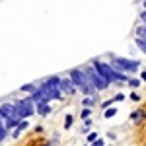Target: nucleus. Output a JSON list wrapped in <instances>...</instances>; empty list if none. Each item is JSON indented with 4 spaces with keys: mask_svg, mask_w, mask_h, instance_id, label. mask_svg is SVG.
I'll list each match as a JSON object with an SVG mask.
<instances>
[{
    "mask_svg": "<svg viewBox=\"0 0 146 146\" xmlns=\"http://www.w3.org/2000/svg\"><path fill=\"white\" fill-rule=\"evenodd\" d=\"M14 115H16V107H14L12 103H4V105L0 107V117H6V119L10 121Z\"/></svg>",
    "mask_w": 146,
    "mask_h": 146,
    "instance_id": "7",
    "label": "nucleus"
},
{
    "mask_svg": "<svg viewBox=\"0 0 146 146\" xmlns=\"http://www.w3.org/2000/svg\"><path fill=\"white\" fill-rule=\"evenodd\" d=\"M142 20H146V12H142Z\"/></svg>",
    "mask_w": 146,
    "mask_h": 146,
    "instance_id": "20",
    "label": "nucleus"
},
{
    "mask_svg": "<svg viewBox=\"0 0 146 146\" xmlns=\"http://www.w3.org/2000/svg\"><path fill=\"white\" fill-rule=\"evenodd\" d=\"M4 136H6V129H4V127H0V140H2Z\"/></svg>",
    "mask_w": 146,
    "mask_h": 146,
    "instance_id": "16",
    "label": "nucleus"
},
{
    "mask_svg": "<svg viewBox=\"0 0 146 146\" xmlns=\"http://www.w3.org/2000/svg\"><path fill=\"white\" fill-rule=\"evenodd\" d=\"M94 64H96V68H98V72L101 74V78L105 80L107 84L115 80V70H113L111 66H107V64H103V62H98V60H96Z\"/></svg>",
    "mask_w": 146,
    "mask_h": 146,
    "instance_id": "6",
    "label": "nucleus"
},
{
    "mask_svg": "<svg viewBox=\"0 0 146 146\" xmlns=\"http://www.w3.org/2000/svg\"><path fill=\"white\" fill-rule=\"evenodd\" d=\"M115 109H107V111H105V117H113V115H115Z\"/></svg>",
    "mask_w": 146,
    "mask_h": 146,
    "instance_id": "13",
    "label": "nucleus"
},
{
    "mask_svg": "<svg viewBox=\"0 0 146 146\" xmlns=\"http://www.w3.org/2000/svg\"><path fill=\"white\" fill-rule=\"evenodd\" d=\"M70 80H72V82H74L84 94H92V92H94V86H88V78H86L84 72H80V70H72V72H70Z\"/></svg>",
    "mask_w": 146,
    "mask_h": 146,
    "instance_id": "2",
    "label": "nucleus"
},
{
    "mask_svg": "<svg viewBox=\"0 0 146 146\" xmlns=\"http://www.w3.org/2000/svg\"><path fill=\"white\" fill-rule=\"evenodd\" d=\"M14 107H16V115H18L20 119H25V117L33 115V105H31V101H29V100L16 101V103H14Z\"/></svg>",
    "mask_w": 146,
    "mask_h": 146,
    "instance_id": "3",
    "label": "nucleus"
},
{
    "mask_svg": "<svg viewBox=\"0 0 146 146\" xmlns=\"http://www.w3.org/2000/svg\"><path fill=\"white\" fill-rule=\"evenodd\" d=\"M136 45H138V47H140V49L146 53V39H142V37H140V39H136Z\"/></svg>",
    "mask_w": 146,
    "mask_h": 146,
    "instance_id": "11",
    "label": "nucleus"
},
{
    "mask_svg": "<svg viewBox=\"0 0 146 146\" xmlns=\"http://www.w3.org/2000/svg\"><path fill=\"white\" fill-rule=\"evenodd\" d=\"M60 80L58 78H49L47 82H43V86H41V90L45 94V101L47 100H60Z\"/></svg>",
    "mask_w": 146,
    "mask_h": 146,
    "instance_id": "1",
    "label": "nucleus"
},
{
    "mask_svg": "<svg viewBox=\"0 0 146 146\" xmlns=\"http://www.w3.org/2000/svg\"><path fill=\"white\" fill-rule=\"evenodd\" d=\"M86 78L92 82V86H94L96 90H103V88H107V86H109V84L101 78L100 74H96V70H92V68H88V70H86Z\"/></svg>",
    "mask_w": 146,
    "mask_h": 146,
    "instance_id": "5",
    "label": "nucleus"
},
{
    "mask_svg": "<svg viewBox=\"0 0 146 146\" xmlns=\"http://www.w3.org/2000/svg\"><path fill=\"white\" fill-rule=\"evenodd\" d=\"M144 6H146V2H144Z\"/></svg>",
    "mask_w": 146,
    "mask_h": 146,
    "instance_id": "21",
    "label": "nucleus"
},
{
    "mask_svg": "<svg viewBox=\"0 0 146 146\" xmlns=\"http://www.w3.org/2000/svg\"><path fill=\"white\" fill-rule=\"evenodd\" d=\"M70 125H72V115H68V117H66V123H64V127H66V129H68Z\"/></svg>",
    "mask_w": 146,
    "mask_h": 146,
    "instance_id": "14",
    "label": "nucleus"
},
{
    "mask_svg": "<svg viewBox=\"0 0 146 146\" xmlns=\"http://www.w3.org/2000/svg\"><path fill=\"white\" fill-rule=\"evenodd\" d=\"M133 119H135V121H142V119H144V111H135L133 113Z\"/></svg>",
    "mask_w": 146,
    "mask_h": 146,
    "instance_id": "10",
    "label": "nucleus"
},
{
    "mask_svg": "<svg viewBox=\"0 0 146 146\" xmlns=\"http://www.w3.org/2000/svg\"><path fill=\"white\" fill-rule=\"evenodd\" d=\"M37 111L41 113V115H47V113H51V107L47 105V101H41V103L37 105Z\"/></svg>",
    "mask_w": 146,
    "mask_h": 146,
    "instance_id": "9",
    "label": "nucleus"
},
{
    "mask_svg": "<svg viewBox=\"0 0 146 146\" xmlns=\"http://www.w3.org/2000/svg\"><path fill=\"white\" fill-rule=\"evenodd\" d=\"M129 84H131V86H133V88H136V86H138V84H140V82H138V80H129Z\"/></svg>",
    "mask_w": 146,
    "mask_h": 146,
    "instance_id": "15",
    "label": "nucleus"
},
{
    "mask_svg": "<svg viewBox=\"0 0 146 146\" xmlns=\"http://www.w3.org/2000/svg\"><path fill=\"white\" fill-rule=\"evenodd\" d=\"M92 146H103V140H96V142H94Z\"/></svg>",
    "mask_w": 146,
    "mask_h": 146,
    "instance_id": "19",
    "label": "nucleus"
},
{
    "mask_svg": "<svg viewBox=\"0 0 146 146\" xmlns=\"http://www.w3.org/2000/svg\"><path fill=\"white\" fill-rule=\"evenodd\" d=\"M138 33H140V35H144V37H146V25H144V27H140V29H138Z\"/></svg>",
    "mask_w": 146,
    "mask_h": 146,
    "instance_id": "18",
    "label": "nucleus"
},
{
    "mask_svg": "<svg viewBox=\"0 0 146 146\" xmlns=\"http://www.w3.org/2000/svg\"><path fill=\"white\" fill-rule=\"evenodd\" d=\"M0 127H2V125H0Z\"/></svg>",
    "mask_w": 146,
    "mask_h": 146,
    "instance_id": "22",
    "label": "nucleus"
},
{
    "mask_svg": "<svg viewBox=\"0 0 146 146\" xmlns=\"http://www.w3.org/2000/svg\"><path fill=\"white\" fill-rule=\"evenodd\" d=\"M82 117L88 119V117H90V109H84V111H82Z\"/></svg>",
    "mask_w": 146,
    "mask_h": 146,
    "instance_id": "17",
    "label": "nucleus"
},
{
    "mask_svg": "<svg viewBox=\"0 0 146 146\" xmlns=\"http://www.w3.org/2000/svg\"><path fill=\"white\" fill-rule=\"evenodd\" d=\"M60 90L64 92V94H74V82L72 80H60Z\"/></svg>",
    "mask_w": 146,
    "mask_h": 146,
    "instance_id": "8",
    "label": "nucleus"
},
{
    "mask_svg": "<svg viewBox=\"0 0 146 146\" xmlns=\"http://www.w3.org/2000/svg\"><path fill=\"white\" fill-rule=\"evenodd\" d=\"M22 90L23 92H33V86L31 84H25V86H22Z\"/></svg>",
    "mask_w": 146,
    "mask_h": 146,
    "instance_id": "12",
    "label": "nucleus"
},
{
    "mask_svg": "<svg viewBox=\"0 0 146 146\" xmlns=\"http://www.w3.org/2000/svg\"><path fill=\"white\" fill-rule=\"evenodd\" d=\"M113 68H119V70H127V72H133V70H138L140 66V62H136V60H129V58H113Z\"/></svg>",
    "mask_w": 146,
    "mask_h": 146,
    "instance_id": "4",
    "label": "nucleus"
}]
</instances>
